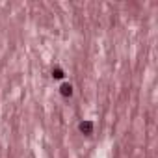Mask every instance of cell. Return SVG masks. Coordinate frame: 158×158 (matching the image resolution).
<instances>
[{
	"label": "cell",
	"instance_id": "cell-1",
	"mask_svg": "<svg viewBox=\"0 0 158 158\" xmlns=\"http://www.w3.org/2000/svg\"><path fill=\"white\" fill-rule=\"evenodd\" d=\"M80 132L91 134V132H93V123H91V121H82V123H80Z\"/></svg>",
	"mask_w": 158,
	"mask_h": 158
},
{
	"label": "cell",
	"instance_id": "cell-2",
	"mask_svg": "<svg viewBox=\"0 0 158 158\" xmlns=\"http://www.w3.org/2000/svg\"><path fill=\"white\" fill-rule=\"evenodd\" d=\"M60 91H61L63 97H71V95H73V86H71V84H61Z\"/></svg>",
	"mask_w": 158,
	"mask_h": 158
},
{
	"label": "cell",
	"instance_id": "cell-3",
	"mask_svg": "<svg viewBox=\"0 0 158 158\" xmlns=\"http://www.w3.org/2000/svg\"><path fill=\"white\" fill-rule=\"evenodd\" d=\"M52 76L54 78H63V71H61L60 67H56V69H52Z\"/></svg>",
	"mask_w": 158,
	"mask_h": 158
}]
</instances>
